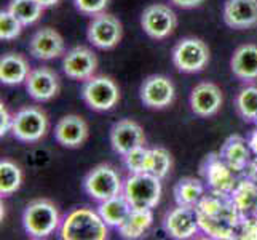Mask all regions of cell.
<instances>
[{"mask_svg": "<svg viewBox=\"0 0 257 240\" xmlns=\"http://www.w3.org/2000/svg\"><path fill=\"white\" fill-rule=\"evenodd\" d=\"M59 237L63 240H105L109 237V226L97 211L75 208L61 223Z\"/></svg>", "mask_w": 257, "mask_h": 240, "instance_id": "cell-1", "label": "cell"}, {"mask_svg": "<svg viewBox=\"0 0 257 240\" xmlns=\"http://www.w3.org/2000/svg\"><path fill=\"white\" fill-rule=\"evenodd\" d=\"M162 180L152 173H131L123 183V195L133 208L152 210L162 199Z\"/></svg>", "mask_w": 257, "mask_h": 240, "instance_id": "cell-2", "label": "cell"}, {"mask_svg": "<svg viewBox=\"0 0 257 240\" xmlns=\"http://www.w3.org/2000/svg\"><path fill=\"white\" fill-rule=\"evenodd\" d=\"M61 215L51 200L37 199L31 202L23 213L24 230L34 238H47L61 227Z\"/></svg>", "mask_w": 257, "mask_h": 240, "instance_id": "cell-3", "label": "cell"}, {"mask_svg": "<svg viewBox=\"0 0 257 240\" xmlns=\"http://www.w3.org/2000/svg\"><path fill=\"white\" fill-rule=\"evenodd\" d=\"M82 186L86 195L97 202H104L123 192V181L118 172L107 164H101L88 172Z\"/></svg>", "mask_w": 257, "mask_h": 240, "instance_id": "cell-4", "label": "cell"}, {"mask_svg": "<svg viewBox=\"0 0 257 240\" xmlns=\"http://www.w3.org/2000/svg\"><path fill=\"white\" fill-rule=\"evenodd\" d=\"M82 100L93 111H99V112L110 111L120 101L118 85L110 77L93 75L91 78L85 80V84L82 87Z\"/></svg>", "mask_w": 257, "mask_h": 240, "instance_id": "cell-5", "label": "cell"}, {"mask_svg": "<svg viewBox=\"0 0 257 240\" xmlns=\"http://www.w3.org/2000/svg\"><path fill=\"white\" fill-rule=\"evenodd\" d=\"M173 63L181 72H200L209 63V48L201 39L185 37L173 50Z\"/></svg>", "mask_w": 257, "mask_h": 240, "instance_id": "cell-6", "label": "cell"}, {"mask_svg": "<svg viewBox=\"0 0 257 240\" xmlns=\"http://www.w3.org/2000/svg\"><path fill=\"white\" fill-rule=\"evenodd\" d=\"M48 131V117L40 108L28 106L13 115V136L23 143H37Z\"/></svg>", "mask_w": 257, "mask_h": 240, "instance_id": "cell-7", "label": "cell"}, {"mask_svg": "<svg viewBox=\"0 0 257 240\" xmlns=\"http://www.w3.org/2000/svg\"><path fill=\"white\" fill-rule=\"evenodd\" d=\"M86 37L93 47L99 50H112L118 45L123 37V26L115 16L99 13L93 16L88 24Z\"/></svg>", "mask_w": 257, "mask_h": 240, "instance_id": "cell-8", "label": "cell"}, {"mask_svg": "<svg viewBox=\"0 0 257 240\" xmlns=\"http://www.w3.org/2000/svg\"><path fill=\"white\" fill-rule=\"evenodd\" d=\"M200 172L206 181V186L211 192L216 194H232L238 183L235 172L230 168L224 158L219 154H209L203 160Z\"/></svg>", "mask_w": 257, "mask_h": 240, "instance_id": "cell-9", "label": "cell"}, {"mask_svg": "<svg viewBox=\"0 0 257 240\" xmlns=\"http://www.w3.org/2000/svg\"><path fill=\"white\" fill-rule=\"evenodd\" d=\"M163 226L173 238L185 240L193 237L201 229L197 205H177L165 216Z\"/></svg>", "mask_w": 257, "mask_h": 240, "instance_id": "cell-10", "label": "cell"}, {"mask_svg": "<svg viewBox=\"0 0 257 240\" xmlns=\"http://www.w3.org/2000/svg\"><path fill=\"white\" fill-rule=\"evenodd\" d=\"M144 32L150 39L163 40L170 37L177 26V16L170 7L162 4L149 5L141 16Z\"/></svg>", "mask_w": 257, "mask_h": 240, "instance_id": "cell-11", "label": "cell"}, {"mask_svg": "<svg viewBox=\"0 0 257 240\" xmlns=\"http://www.w3.org/2000/svg\"><path fill=\"white\" fill-rule=\"evenodd\" d=\"M174 84L166 75H150L141 85V101L150 109H165L174 101Z\"/></svg>", "mask_w": 257, "mask_h": 240, "instance_id": "cell-12", "label": "cell"}, {"mask_svg": "<svg viewBox=\"0 0 257 240\" xmlns=\"http://www.w3.org/2000/svg\"><path fill=\"white\" fill-rule=\"evenodd\" d=\"M97 69L96 53L88 47H74L63 58L64 74L72 80H88L91 78Z\"/></svg>", "mask_w": 257, "mask_h": 240, "instance_id": "cell-13", "label": "cell"}, {"mask_svg": "<svg viewBox=\"0 0 257 240\" xmlns=\"http://www.w3.org/2000/svg\"><path fill=\"white\" fill-rule=\"evenodd\" d=\"M146 144L143 127L131 119H123L110 128V146L117 154L126 155L130 150Z\"/></svg>", "mask_w": 257, "mask_h": 240, "instance_id": "cell-14", "label": "cell"}, {"mask_svg": "<svg viewBox=\"0 0 257 240\" xmlns=\"http://www.w3.org/2000/svg\"><path fill=\"white\" fill-rule=\"evenodd\" d=\"M26 90L32 100L39 103L51 101L59 93V77L50 67H35L26 78Z\"/></svg>", "mask_w": 257, "mask_h": 240, "instance_id": "cell-15", "label": "cell"}, {"mask_svg": "<svg viewBox=\"0 0 257 240\" xmlns=\"http://www.w3.org/2000/svg\"><path fill=\"white\" fill-rule=\"evenodd\" d=\"M222 103V92L212 82L198 84L190 95V108L198 117H212V115H216Z\"/></svg>", "mask_w": 257, "mask_h": 240, "instance_id": "cell-16", "label": "cell"}, {"mask_svg": "<svg viewBox=\"0 0 257 240\" xmlns=\"http://www.w3.org/2000/svg\"><path fill=\"white\" fill-rule=\"evenodd\" d=\"M29 53L34 58L42 61H50L63 56L66 53L63 35L51 28H43L37 31L29 42Z\"/></svg>", "mask_w": 257, "mask_h": 240, "instance_id": "cell-17", "label": "cell"}, {"mask_svg": "<svg viewBox=\"0 0 257 240\" xmlns=\"http://www.w3.org/2000/svg\"><path fill=\"white\" fill-rule=\"evenodd\" d=\"M88 123L83 117L75 114L64 115L63 119H59L55 127V138L56 141L64 147L77 149L83 146V143L88 139Z\"/></svg>", "mask_w": 257, "mask_h": 240, "instance_id": "cell-18", "label": "cell"}, {"mask_svg": "<svg viewBox=\"0 0 257 240\" xmlns=\"http://www.w3.org/2000/svg\"><path fill=\"white\" fill-rule=\"evenodd\" d=\"M224 21L232 29H251L257 26V0H227Z\"/></svg>", "mask_w": 257, "mask_h": 240, "instance_id": "cell-19", "label": "cell"}, {"mask_svg": "<svg viewBox=\"0 0 257 240\" xmlns=\"http://www.w3.org/2000/svg\"><path fill=\"white\" fill-rule=\"evenodd\" d=\"M251 152L252 150L247 144V139L240 135H233L225 139L219 150V155L235 173H243L251 164Z\"/></svg>", "mask_w": 257, "mask_h": 240, "instance_id": "cell-20", "label": "cell"}, {"mask_svg": "<svg viewBox=\"0 0 257 240\" xmlns=\"http://www.w3.org/2000/svg\"><path fill=\"white\" fill-rule=\"evenodd\" d=\"M230 67L235 77L240 80H255L257 78V45L246 43L238 47L230 61Z\"/></svg>", "mask_w": 257, "mask_h": 240, "instance_id": "cell-21", "label": "cell"}, {"mask_svg": "<svg viewBox=\"0 0 257 240\" xmlns=\"http://www.w3.org/2000/svg\"><path fill=\"white\" fill-rule=\"evenodd\" d=\"M31 66L20 53H7L0 59V80L4 85H20L26 82Z\"/></svg>", "mask_w": 257, "mask_h": 240, "instance_id": "cell-22", "label": "cell"}, {"mask_svg": "<svg viewBox=\"0 0 257 240\" xmlns=\"http://www.w3.org/2000/svg\"><path fill=\"white\" fill-rule=\"evenodd\" d=\"M131 210L133 207L130 205V202L123 195V192L115 195L112 199L99 202V207H97V213L104 219V223L109 227H117V229L126 221Z\"/></svg>", "mask_w": 257, "mask_h": 240, "instance_id": "cell-23", "label": "cell"}, {"mask_svg": "<svg viewBox=\"0 0 257 240\" xmlns=\"http://www.w3.org/2000/svg\"><path fill=\"white\" fill-rule=\"evenodd\" d=\"M235 207L241 213V216L257 215V184L251 178L238 180L235 189L230 194Z\"/></svg>", "mask_w": 257, "mask_h": 240, "instance_id": "cell-24", "label": "cell"}, {"mask_svg": "<svg viewBox=\"0 0 257 240\" xmlns=\"http://www.w3.org/2000/svg\"><path fill=\"white\" fill-rule=\"evenodd\" d=\"M152 223H154L152 210L133 208L131 213H130V216L126 218V221L118 227L120 235L123 238H130V240L139 238L150 229Z\"/></svg>", "mask_w": 257, "mask_h": 240, "instance_id": "cell-25", "label": "cell"}, {"mask_svg": "<svg viewBox=\"0 0 257 240\" xmlns=\"http://www.w3.org/2000/svg\"><path fill=\"white\" fill-rule=\"evenodd\" d=\"M205 195V186L197 178H182L174 186V200L177 205H197Z\"/></svg>", "mask_w": 257, "mask_h": 240, "instance_id": "cell-26", "label": "cell"}, {"mask_svg": "<svg viewBox=\"0 0 257 240\" xmlns=\"http://www.w3.org/2000/svg\"><path fill=\"white\" fill-rule=\"evenodd\" d=\"M7 10L13 13L23 23V26H31L40 20L45 8L37 0H12Z\"/></svg>", "mask_w": 257, "mask_h": 240, "instance_id": "cell-27", "label": "cell"}, {"mask_svg": "<svg viewBox=\"0 0 257 240\" xmlns=\"http://www.w3.org/2000/svg\"><path fill=\"white\" fill-rule=\"evenodd\" d=\"M23 184V172L12 160L0 162V194L7 195L15 194Z\"/></svg>", "mask_w": 257, "mask_h": 240, "instance_id": "cell-28", "label": "cell"}, {"mask_svg": "<svg viewBox=\"0 0 257 240\" xmlns=\"http://www.w3.org/2000/svg\"><path fill=\"white\" fill-rule=\"evenodd\" d=\"M173 168V155L170 154V150H166L165 147H152L149 150V160H147V173H152L157 178L168 176V173Z\"/></svg>", "mask_w": 257, "mask_h": 240, "instance_id": "cell-29", "label": "cell"}, {"mask_svg": "<svg viewBox=\"0 0 257 240\" xmlns=\"http://www.w3.org/2000/svg\"><path fill=\"white\" fill-rule=\"evenodd\" d=\"M235 106L238 114L246 122H255L257 119V87H246L236 95Z\"/></svg>", "mask_w": 257, "mask_h": 240, "instance_id": "cell-30", "label": "cell"}, {"mask_svg": "<svg viewBox=\"0 0 257 240\" xmlns=\"http://www.w3.org/2000/svg\"><path fill=\"white\" fill-rule=\"evenodd\" d=\"M23 23L8 10L0 12V39L15 40L23 32Z\"/></svg>", "mask_w": 257, "mask_h": 240, "instance_id": "cell-31", "label": "cell"}, {"mask_svg": "<svg viewBox=\"0 0 257 240\" xmlns=\"http://www.w3.org/2000/svg\"><path fill=\"white\" fill-rule=\"evenodd\" d=\"M149 150L150 149H147L146 146H139L130 150L126 155H123V162H125V167L130 173H143L147 170Z\"/></svg>", "mask_w": 257, "mask_h": 240, "instance_id": "cell-32", "label": "cell"}, {"mask_svg": "<svg viewBox=\"0 0 257 240\" xmlns=\"http://www.w3.org/2000/svg\"><path fill=\"white\" fill-rule=\"evenodd\" d=\"M109 2L110 0H74L77 10L88 16H96L99 13H104Z\"/></svg>", "mask_w": 257, "mask_h": 240, "instance_id": "cell-33", "label": "cell"}, {"mask_svg": "<svg viewBox=\"0 0 257 240\" xmlns=\"http://www.w3.org/2000/svg\"><path fill=\"white\" fill-rule=\"evenodd\" d=\"M238 237L247 240H257V215L243 216L240 229H238Z\"/></svg>", "mask_w": 257, "mask_h": 240, "instance_id": "cell-34", "label": "cell"}, {"mask_svg": "<svg viewBox=\"0 0 257 240\" xmlns=\"http://www.w3.org/2000/svg\"><path fill=\"white\" fill-rule=\"evenodd\" d=\"M13 130V115L8 112L7 106L0 104V136L8 135Z\"/></svg>", "mask_w": 257, "mask_h": 240, "instance_id": "cell-35", "label": "cell"}, {"mask_svg": "<svg viewBox=\"0 0 257 240\" xmlns=\"http://www.w3.org/2000/svg\"><path fill=\"white\" fill-rule=\"evenodd\" d=\"M170 2L181 8H197L205 2V0H170Z\"/></svg>", "mask_w": 257, "mask_h": 240, "instance_id": "cell-36", "label": "cell"}, {"mask_svg": "<svg viewBox=\"0 0 257 240\" xmlns=\"http://www.w3.org/2000/svg\"><path fill=\"white\" fill-rule=\"evenodd\" d=\"M247 178H251V180L257 184V158L255 160H251V164L247 165Z\"/></svg>", "mask_w": 257, "mask_h": 240, "instance_id": "cell-37", "label": "cell"}, {"mask_svg": "<svg viewBox=\"0 0 257 240\" xmlns=\"http://www.w3.org/2000/svg\"><path fill=\"white\" fill-rule=\"evenodd\" d=\"M247 144H249L251 150H252V152L257 155V130L251 131L249 138H247Z\"/></svg>", "mask_w": 257, "mask_h": 240, "instance_id": "cell-38", "label": "cell"}, {"mask_svg": "<svg viewBox=\"0 0 257 240\" xmlns=\"http://www.w3.org/2000/svg\"><path fill=\"white\" fill-rule=\"evenodd\" d=\"M37 2L43 7V8H50V7H55L59 4V0H37Z\"/></svg>", "mask_w": 257, "mask_h": 240, "instance_id": "cell-39", "label": "cell"}, {"mask_svg": "<svg viewBox=\"0 0 257 240\" xmlns=\"http://www.w3.org/2000/svg\"><path fill=\"white\" fill-rule=\"evenodd\" d=\"M255 125H257V119H255Z\"/></svg>", "mask_w": 257, "mask_h": 240, "instance_id": "cell-40", "label": "cell"}]
</instances>
